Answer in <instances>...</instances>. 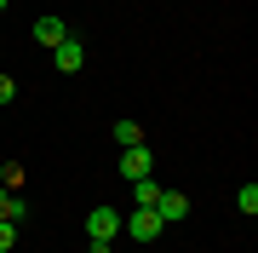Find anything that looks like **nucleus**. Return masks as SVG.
Returning <instances> with one entry per match:
<instances>
[{
    "label": "nucleus",
    "mask_w": 258,
    "mask_h": 253,
    "mask_svg": "<svg viewBox=\"0 0 258 253\" xmlns=\"http://www.w3.org/2000/svg\"><path fill=\"white\" fill-rule=\"evenodd\" d=\"M120 230H126V236H138V242H155L166 225H161V213H155V207H132V219H120Z\"/></svg>",
    "instance_id": "f257e3e1"
},
{
    "label": "nucleus",
    "mask_w": 258,
    "mask_h": 253,
    "mask_svg": "<svg viewBox=\"0 0 258 253\" xmlns=\"http://www.w3.org/2000/svg\"><path fill=\"white\" fill-rule=\"evenodd\" d=\"M86 236H92V242H115L120 236V213L115 207H92V213H86Z\"/></svg>",
    "instance_id": "f03ea898"
},
{
    "label": "nucleus",
    "mask_w": 258,
    "mask_h": 253,
    "mask_svg": "<svg viewBox=\"0 0 258 253\" xmlns=\"http://www.w3.org/2000/svg\"><path fill=\"white\" fill-rule=\"evenodd\" d=\"M52 64H57V75H75V69H81L86 64V46H81V40H57V46H52Z\"/></svg>",
    "instance_id": "7ed1b4c3"
},
{
    "label": "nucleus",
    "mask_w": 258,
    "mask_h": 253,
    "mask_svg": "<svg viewBox=\"0 0 258 253\" xmlns=\"http://www.w3.org/2000/svg\"><path fill=\"white\" fill-rule=\"evenodd\" d=\"M149 167H155V150H149V144L120 150V173H126V178H149Z\"/></svg>",
    "instance_id": "20e7f679"
},
{
    "label": "nucleus",
    "mask_w": 258,
    "mask_h": 253,
    "mask_svg": "<svg viewBox=\"0 0 258 253\" xmlns=\"http://www.w3.org/2000/svg\"><path fill=\"white\" fill-rule=\"evenodd\" d=\"M155 213H161V225H172V219H189V196H178V190H161V196H155Z\"/></svg>",
    "instance_id": "39448f33"
},
{
    "label": "nucleus",
    "mask_w": 258,
    "mask_h": 253,
    "mask_svg": "<svg viewBox=\"0 0 258 253\" xmlns=\"http://www.w3.org/2000/svg\"><path fill=\"white\" fill-rule=\"evenodd\" d=\"M35 40H40V46H46V52L57 46V40H69V29H63V18H40V23H35Z\"/></svg>",
    "instance_id": "423d86ee"
},
{
    "label": "nucleus",
    "mask_w": 258,
    "mask_h": 253,
    "mask_svg": "<svg viewBox=\"0 0 258 253\" xmlns=\"http://www.w3.org/2000/svg\"><path fill=\"white\" fill-rule=\"evenodd\" d=\"M0 219H12V225H18V219H29V207H23V196H12L6 184H0Z\"/></svg>",
    "instance_id": "0eeeda50"
},
{
    "label": "nucleus",
    "mask_w": 258,
    "mask_h": 253,
    "mask_svg": "<svg viewBox=\"0 0 258 253\" xmlns=\"http://www.w3.org/2000/svg\"><path fill=\"white\" fill-rule=\"evenodd\" d=\"M109 132H115V144H120V150H132V144H144V127H138V121H115Z\"/></svg>",
    "instance_id": "6e6552de"
},
{
    "label": "nucleus",
    "mask_w": 258,
    "mask_h": 253,
    "mask_svg": "<svg viewBox=\"0 0 258 253\" xmlns=\"http://www.w3.org/2000/svg\"><path fill=\"white\" fill-rule=\"evenodd\" d=\"M155 196H161L155 178H132V201H138V207H155Z\"/></svg>",
    "instance_id": "1a4fd4ad"
},
{
    "label": "nucleus",
    "mask_w": 258,
    "mask_h": 253,
    "mask_svg": "<svg viewBox=\"0 0 258 253\" xmlns=\"http://www.w3.org/2000/svg\"><path fill=\"white\" fill-rule=\"evenodd\" d=\"M235 207L252 219V213H258V184H241V190H235Z\"/></svg>",
    "instance_id": "9d476101"
},
{
    "label": "nucleus",
    "mask_w": 258,
    "mask_h": 253,
    "mask_svg": "<svg viewBox=\"0 0 258 253\" xmlns=\"http://www.w3.org/2000/svg\"><path fill=\"white\" fill-rule=\"evenodd\" d=\"M0 184H6L12 196H18V190H23V167H18V161H6V167H0Z\"/></svg>",
    "instance_id": "9b49d317"
},
{
    "label": "nucleus",
    "mask_w": 258,
    "mask_h": 253,
    "mask_svg": "<svg viewBox=\"0 0 258 253\" xmlns=\"http://www.w3.org/2000/svg\"><path fill=\"white\" fill-rule=\"evenodd\" d=\"M18 247V225H12V219H0V253H12Z\"/></svg>",
    "instance_id": "f8f14e48"
},
{
    "label": "nucleus",
    "mask_w": 258,
    "mask_h": 253,
    "mask_svg": "<svg viewBox=\"0 0 258 253\" xmlns=\"http://www.w3.org/2000/svg\"><path fill=\"white\" fill-rule=\"evenodd\" d=\"M18 98V75H0V104H12Z\"/></svg>",
    "instance_id": "ddd939ff"
},
{
    "label": "nucleus",
    "mask_w": 258,
    "mask_h": 253,
    "mask_svg": "<svg viewBox=\"0 0 258 253\" xmlns=\"http://www.w3.org/2000/svg\"><path fill=\"white\" fill-rule=\"evenodd\" d=\"M86 253H109V242H92V247H86Z\"/></svg>",
    "instance_id": "4468645a"
},
{
    "label": "nucleus",
    "mask_w": 258,
    "mask_h": 253,
    "mask_svg": "<svg viewBox=\"0 0 258 253\" xmlns=\"http://www.w3.org/2000/svg\"><path fill=\"white\" fill-rule=\"evenodd\" d=\"M0 12H6V0H0Z\"/></svg>",
    "instance_id": "2eb2a0df"
}]
</instances>
